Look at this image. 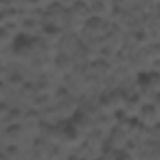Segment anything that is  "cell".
<instances>
[{
  "mask_svg": "<svg viewBox=\"0 0 160 160\" xmlns=\"http://www.w3.org/2000/svg\"><path fill=\"white\" fill-rule=\"evenodd\" d=\"M36 40L28 38V36H19L15 42H13V55L19 58V60H28L36 55Z\"/></svg>",
  "mask_w": 160,
  "mask_h": 160,
  "instance_id": "obj_1",
  "label": "cell"
},
{
  "mask_svg": "<svg viewBox=\"0 0 160 160\" xmlns=\"http://www.w3.org/2000/svg\"><path fill=\"white\" fill-rule=\"evenodd\" d=\"M138 87L143 92H158L160 91V75L156 72L151 73H141L138 79Z\"/></svg>",
  "mask_w": 160,
  "mask_h": 160,
  "instance_id": "obj_2",
  "label": "cell"
},
{
  "mask_svg": "<svg viewBox=\"0 0 160 160\" xmlns=\"http://www.w3.org/2000/svg\"><path fill=\"white\" fill-rule=\"evenodd\" d=\"M79 139H81V132H79L75 126H72V122L64 124V128L60 130V141L68 143V145H73L77 143Z\"/></svg>",
  "mask_w": 160,
  "mask_h": 160,
  "instance_id": "obj_3",
  "label": "cell"
},
{
  "mask_svg": "<svg viewBox=\"0 0 160 160\" xmlns=\"http://www.w3.org/2000/svg\"><path fill=\"white\" fill-rule=\"evenodd\" d=\"M70 122H72V126H75L81 134H83V132H87V130L91 128V121H89V117H87V115H83V113H75V115H73V119H72Z\"/></svg>",
  "mask_w": 160,
  "mask_h": 160,
  "instance_id": "obj_4",
  "label": "cell"
},
{
  "mask_svg": "<svg viewBox=\"0 0 160 160\" xmlns=\"http://www.w3.org/2000/svg\"><path fill=\"white\" fill-rule=\"evenodd\" d=\"M158 119V109L154 104H147L141 108V121L143 122H154Z\"/></svg>",
  "mask_w": 160,
  "mask_h": 160,
  "instance_id": "obj_5",
  "label": "cell"
},
{
  "mask_svg": "<svg viewBox=\"0 0 160 160\" xmlns=\"http://www.w3.org/2000/svg\"><path fill=\"white\" fill-rule=\"evenodd\" d=\"M87 25H92V34H94V36H100V34L106 30V25H104V21H102L100 17H92Z\"/></svg>",
  "mask_w": 160,
  "mask_h": 160,
  "instance_id": "obj_6",
  "label": "cell"
},
{
  "mask_svg": "<svg viewBox=\"0 0 160 160\" xmlns=\"http://www.w3.org/2000/svg\"><path fill=\"white\" fill-rule=\"evenodd\" d=\"M57 66H58V68H62L64 72H70V70H72V66H73V62H72V58H70V57L62 55V57H58Z\"/></svg>",
  "mask_w": 160,
  "mask_h": 160,
  "instance_id": "obj_7",
  "label": "cell"
},
{
  "mask_svg": "<svg viewBox=\"0 0 160 160\" xmlns=\"http://www.w3.org/2000/svg\"><path fill=\"white\" fill-rule=\"evenodd\" d=\"M154 106H160V91L156 92V100H154Z\"/></svg>",
  "mask_w": 160,
  "mask_h": 160,
  "instance_id": "obj_8",
  "label": "cell"
}]
</instances>
